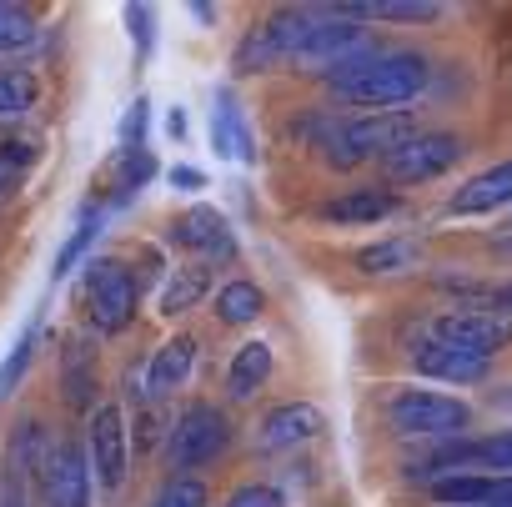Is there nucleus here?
Here are the masks:
<instances>
[{
  "label": "nucleus",
  "instance_id": "f257e3e1",
  "mask_svg": "<svg viewBox=\"0 0 512 507\" xmlns=\"http://www.w3.org/2000/svg\"><path fill=\"white\" fill-rule=\"evenodd\" d=\"M427 86V61L417 51H382L362 76H352L337 96L352 106H372V111H397L402 101H412Z\"/></svg>",
  "mask_w": 512,
  "mask_h": 507
},
{
  "label": "nucleus",
  "instance_id": "f03ea898",
  "mask_svg": "<svg viewBox=\"0 0 512 507\" xmlns=\"http://www.w3.org/2000/svg\"><path fill=\"white\" fill-rule=\"evenodd\" d=\"M387 422L402 437H462L472 427V407L462 397H442L427 387H402L387 402Z\"/></svg>",
  "mask_w": 512,
  "mask_h": 507
},
{
  "label": "nucleus",
  "instance_id": "7ed1b4c3",
  "mask_svg": "<svg viewBox=\"0 0 512 507\" xmlns=\"http://www.w3.org/2000/svg\"><path fill=\"white\" fill-rule=\"evenodd\" d=\"M226 447H231V422H226V412L211 407V402L181 407V417H176L171 432H166V452H171V467H176V472H196V467L216 462Z\"/></svg>",
  "mask_w": 512,
  "mask_h": 507
},
{
  "label": "nucleus",
  "instance_id": "20e7f679",
  "mask_svg": "<svg viewBox=\"0 0 512 507\" xmlns=\"http://www.w3.org/2000/svg\"><path fill=\"white\" fill-rule=\"evenodd\" d=\"M136 302H141V287L136 277L121 267V262H91V277H86V317L101 337H116L136 322Z\"/></svg>",
  "mask_w": 512,
  "mask_h": 507
},
{
  "label": "nucleus",
  "instance_id": "39448f33",
  "mask_svg": "<svg viewBox=\"0 0 512 507\" xmlns=\"http://www.w3.org/2000/svg\"><path fill=\"white\" fill-rule=\"evenodd\" d=\"M462 141L452 136V131H417L402 151H392L382 166H387V176L397 181V186H422V181H437V176H447L457 161H462Z\"/></svg>",
  "mask_w": 512,
  "mask_h": 507
},
{
  "label": "nucleus",
  "instance_id": "423d86ee",
  "mask_svg": "<svg viewBox=\"0 0 512 507\" xmlns=\"http://www.w3.org/2000/svg\"><path fill=\"white\" fill-rule=\"evenodd\" d=\"M86 457H91V472L106 492H116L126 482V467H131V432H126V412L116 402L96 407L91 422H86Z\"/></svg>",
  "mask_w": 512,
  "mask_h": 507
},
{
  "label": "nucleus",
  "instance_id": "0eeeda50",
  "mask_svg": "<svg viewBox=\"0 0 512 507\" xmlns=\"http://www.w3.org/2000/svg\"><path fill=\"white\" fill-rule=\"evenodd\" d=\"M46 507H91V457L76 437H51L46 472H41Z\"/></svg>",
  "mask_w": 512,
  "mask_h": 507
},
{
  "label": "nucleus",
  "instance_id": "6e6552de",
  "mask_svg": "<svg viewBox=\"0 0 512 507\" xmlns=\"http://www.w3.org/2000/svg\"><path fill=\"white\" fill-rule=\"evenodd\" d=\"M432 342H447V347H462L492 362L502 347H512V322L497 312H442L432 322Z\"/></svg>",
  "mask_w": 512,
  "mask_h": 507
},
{
  "label": "nucleus",
  "instance_id": "1a4fd4ad",
  "mask_svg": "<svg viewBox=\"0 0 512 507\" xmlns=\"http://www.w3.org/2000/svg\"><path fill=\"white\" fill-rule=\"evenodd\" d=\"M171 241L196 251L201 267L206 262H236V231L226 226V216L216 206H191L186 216L171 221Z\"/></svg>",
  "mask_w": 512,
  "mask_h": 507
},
{
  "label": "nucleus",
  "instance_id": "9d476101",
  "mask_svg": "<svg viewBox=\"0 0 512 507\" xmlns=\"http://www.w3.org/2000/svg\"><path fill=\"white\" fill-rule=\"evenodd\" d=\"M322 427H327L322 407H312V402H282V407H272V412L262 417V432H256V447H262V452L307 447V442H317V437H322Z\"/></svg>",
  "mask_w": 512,
  "mask_h": 507
},
{
  "label": "nucleus",
  "instance_id": "9b49d317",
  "mask_svg": "<svg viewBox=\"0 0 512 507\" xmlns=\"http://www.w3.org/2000/svg\"><path fill=\"white\" fill-rule=\"evenodd\" d=\"M412 367L422 377H437V382H452V387H467V382H482L492 372L487 357H472L462 347H447V342H422L412 347Z\"/></svg>",
  "mask_w": 512,
  "mask_h": 507
},
{
  "label": "nucleus",
  "instance_id": "f8f14e48",
  "mask_svg": "<svg viewBox=\"0 0 512 507\" xmlns=\"http://www.w3.org/2000/svg\"><path fill=\"white\" fill-rule=\"evenodd\" d=\"M497 206H512V161L477 171L472 181H462L447 196V216H482V211H497Z\"/></svg>",
  "mask_w": 512,
  "mask_h": 507
},
{
  "label": "nucleus",
  "instance_id": "ddd939ff",
  "mask_svg": "<svg viewBox=\"0 0 512 507\" xmlns=\"http://www.w3.org/2000/svg\"><path fill=\"white\" fill-rule=\"evenodd\" d=\"M61 387L71 412H96V347H86V337H66Z\"/></svg>",
  "mask_w": 512,
  "mask_h": 507
},
{
  "label": "nucleus",
  "instance_id": "4468645a",
  "mask_svg": "<svg viewBox=\"0 0 512 507\" xmlns=\"http://www.w3.org/2000/svg\"><path fill=\"white\" fill-rule=\"evenodd\" d=\"M392 211H397V191L357 186V191L327 201L317 216H322V221H337V226H372V221H382V216H392Z\"/></svg>",
  "mask_w": 512,
  "mask_h": 507
},
{
  "label": "nucleus",
  "instance_id": "2eb2a0df",
  "mask_svg": "<svg viewBox=\"0 0 512 507\" xmlns=\"http://www.w3.org/2000/svg\"><path fill=\"white\" fill-rule=\"evenodd\" d=\"M196 367V337H171L156 347L151 367H146V392L151 397H171Z\"/></svg>",
  "mask_w": 512,
  "mask_h": 507
},
{
  "label": "nucleus",
  "instance_id": "dca6fc26",
  "mask_svg": "<svg viewBox=\"0 0 512 507\" xmlns=\"http://www.w3.org/2000/svg\"><path fill=\"white\" fill-rule=\"evenodd\" d=\"M211 146H216V156H226V161H256L251 131H246L241 106H236L231 91H221L216 106H211Z\"/></svg>",
  "mask_w": 512,
  "mask_h": 507
},
{
  "label": "nucleus",
  "instance_id": "f3484780",
  "mask_svg": "<svg viewBox=\"0 0 512 507\" xmlns=\"http://www.w3.org/2000/svg\"><path fill=\"white\" fill-rule=\"evenodd\" d=\"M272 367H277V357H272V347H267V342H241V347H236V357H231V372H226L231 397H251L256 387H262V382L272 377Z\"/></svg>",
  "mask_w": 512,
  "mask_h": 507
},
{
  "label": "nucleus",
  "instance_id": "a211bd4d",
  "mask_svg": "<svg viewBox=\"0 0 512 507\" xmlns=\"http://www.w3.org/2000/svg\"><path fill=\"white\" fill-rule=\"evenodd\" d=\"M497 492V472H452L432 482V497L442 507H487Z\"/></svg>",
  "mask_w": 512,
  "mask_h": 507
},
{
  "label": "nucleus",
  "instance_id": "6ab92c4d",
  "mask_svg": "<svg viewBox=\"0 0 512 507\" xmlns=\"http://www.w3.org/2000/svg\"><path fill=\"white\" fill-rule=\"evenodd\" d=\"M417 257H422V241H412V236H387V241H377V246L362 251L357 267H362L367 277H397V272L417 267Z\"/></svg>",
  "mask_w": 512,
  "mask_h": 507
},
{
  "label": "nucleus",
  "instance_id": "aec40b11",
  "mask_svg": "<svg viewBox=\"0 0 512 507\" xmlns=\"http://www.w3.org/2000/svg\"><path fill=\"white\" fill-rule=\"evenodd\" d=\"M262 312H267V292L256 282H226L216 292V322H226V327H246Z\"/></svg>",
  "mask_w": 512,
  "mask_h": 507
},
{
  "label": "nucleus",
  "instance_id": "412c9836",
  "mask_svg": "<svg viewBox=\"0 0 512 507\" xmlns=\"http://www.w3.org/2000/svg\"><path fill=\"white\" fill-rule=\"evenodd\" d=\"M206 292H211V267H201V262L176 267V277H171V282H166V292H161V312H166V317L191 312Z\"/></svg>",
  "mask_w": 512,
  "mask_h": 507
},
{
  "label": "nucleus",
  "instance_id": "4be33fe9",
  "mask_svg": "<svg viewBox=\"0 0 512 507\" xmlns=\"http://www.w3.org/2000/svg\"><path fill=\"white\" fill-rule=\"evenodd\" d=\"M41 106V81L26 66H0V116H26Z\"/></svg>",
  "mask_w": 512,
  "mask_h": 507
},
{
  "label": "nucleus",
  "instance_id": "5701e85b",
  "mask_svg": "<svg viewBox=\"0 0 512 507\" xmlns=\"http://www.w3.org/2000/svg\"><path fill=\"white\" fill-rule=\"evenodd\" d=\"M357 21H437V0H372V6H352Z\"/></svg>",
  "mask_w": 512,
  "mask_h": 507
},
{
  "label": "nucleus",
  "instance_id": "b1692460",
  "mask_svg": "<svg viewBox=\"0 0 512 507\" xmlns=\"http://www.w3.org/2000/svg\"><path fill=\"white\" fill-rule=\"evenodd\" d=\"M36 41V16L26 6H6L0 0V56H16Z\"/></svg>",
  "mask_w": 512,
  "mask_h": 507
},
{
  "label": "nucleus",
  "instance_id": "393cba45",
  "mask_svg": "<svg viewBox=\"0 0 512 507\" xmlns=\"http://www.w3.org/2000/svg\"><path fill=\"white\" fill-rule=\"evenodd\" d=\"M462 467H502V472H512V432L482 437V442H462Z\"/></svg>",
  "mask_w": 512,
  "mask_h": 507
},
{
  "label": "nucleus",
  "instance_id": "a878e982",
  "mask_svg": "<svg viewBox=\"0 0 512 507\" xmlns=\"http://www.w3.org/2000/svg\"><path fill=\"white\" fill-rule=\"evenodd\" d=\"M96 231H101V226H96V216L86 211V216H81V226L71 231V241H66L61 251H56V267H51V282H66V277H71V267H76V262L86 257V246L96 241Z\"/></svg>",
  "mask_w": 512,
  "mask_h": 507
},
{
  "label": "nucleus",
  "instance_id": "bb28decb",
  "mask_svg": "<svg viewBox=\"0 0 512 507\" xmlns=\"http://www.w3.org/2000/svg\"><path fill=\"white\" fill-rule=\"evenodd\" d=\"M31 352H36V322L21 332V342H16V352L0 362V402H6L11 392H16V382L26 377V367H31Z\"/></svg>",
  "mask_w": 512,
  "mask_h": 507
},
{
  "label": "nucleus",
  "instance_id": "cd10ccee",
  "mask_svg": "<svg viewBox=\"0 0 512 507\" xmlns=\"http://www.w3.org/2000/svg\"><path fill=\"white\" fill-rule=\"evenodd\" d=\"M211 497H206V482H196V477H171L161 492H156V502L151 507H206Z\"/></svg>",
  "mask_w": 512,
  "mask_h": 507
},
{
  "label": "nucleus",
  "instance_id": "c85d7f7f",
  "mask_svg": "<svg viewBox=\"0 0 512 507\" xmlns=\"http://www.w3.org/2000/svg\"><path fill=\"white\" fill-rule=\"evenodd\" d=\"M146 116H151V101H146V96H136V101H131V111H126V121H121V151H126V156L146 151Z\"/></svg>",
  "mask_w": 512,
  "mask_h": 507
},
{
  "label": "nucleus",
  "instance_id": "c756f323",
  "mask_svg": "<svg viewBox=\"0 0 512 507\" xmlns=\"http://www.w3.org/2000/svg\"><path fill=\"white\" fill-rule=\"evenodd\" d=\"M156 166H151V156L146 151H136V156H126V166H121V176H116V201H131V191H141L146 186V176H151Z\"/></svg>",
  "mask_w": 512,
  "mask_h": 507
},
{
  "label": "nucleus",
  "instance_id": "7c9ffc66",
  "mask_svg": "<svg viewBox=\"0 0 512 507\" xmlns=\"http://www.w3.org/2000/svg\"><path fill=\"white\" fill-rule=\"evenodd\" d=\"M221 507H287V502H282V492L267 487V482H246V487H236Z\"/></svg>",
  "mask_w": 512,
  "mask_h": 507
},
{
  "label": "nucleus",
  "instance_id": "2f4dec72",
  "mask_svg": "<svg viewBox=\"0 0 512 507\" xmlns=\"http://www.w3.org/2000/svg\"><path fill=\"white\" fill-rule=\"evenodd\" d=\"M126 26H131L136 51L151 56V41H156V16H151V6H126Z\"/></svg>",
  "mask_w": 512,
  "mask_h": 507
},
{
  "label": "nucleus",
  "instance_id": "473e14b6",
  "mask_svg": "<svg viewBox=\"0 0 512 507\" xmlns=\"http://www.w3.org/2000/svg\"><path fill=\"white\" fill-rule=\"evenodd\" d=\"M36 156H41V146H36V141H16V136H6V141H0V161H6L16 176H21V171H26Z\"/></svg>",
  "mask_w": 512,
  "mask_h": 507
},
{
  "label": "nucleus",
  "instance_id": "72a5a7b5",
  "mask_svg": "<svg viewBox=\"0 0 512 507\" xmlns=\"http://www.w3.org/2000/svg\"><path fill=\"white\" fill-rule=\"evenodd\" d=\"M0 507H26V482L6 467L0 472Z\"/></svg>",
  "mask_w": 512,
  "mask_h": 507
},
{
  "label": "nucleus",
  "instance_id": "f704fd0d",
  "mask_svg": "<svg viewBox=\"0 0 512 507\" xmlns=\"http://www.w3.org/2000/svg\"><path fill=\"white\" fill-rule=\"evenodd\" d=\"M171 186H176V191H201L206 176H201L196 166H171Z\"/></svg>",
  "mask_w": 512,
  "mask_h": 507
},
{
  "label": "nucleus",
  "instance_id": "c9c22d12",
  "mask_svg": "<svg viewBox=\"0 0 512 507\" xmlns=\"http://www.w3.org/2000/svg\"><path fill=\"white\" fill-rule=\"evenodd\" d=\"M492 307H497V317H507V322H512V282L492 287Z\"/></svg>",
  "mask_w": 512,
  "mask_h": 507
},
{
  "label": "nucleus",
  "instance_id": "e433bc0d",
  "mask_svg": "<svg viewBox=\"0 0 512 507\" xmlns=\"http://www.w3.org/2000/svg\"><path fill=\"white\" fill-rule=\"evenodd\" d=\"M156 432H161V417L156 412H141V442H156Z\"/></svg>",
  "mask_w": 512,
  "mask_h": 507
},
{
  "label": "nucleus",
  "instance_id": "4c0bfd02",
  "mask_svg": "<svg viewBox=\"0 0 512 507\" xmlns=\"http://www.w3.org/2000/svg\"><path fill=\"white\" fill-rule=\"evenodd\" d=\"M166 131H171V136L181 141V136H186V116H181V111H171V121H166Z\"/></svg>",
  "mask_w": 512,
  "mask_h": 507
},
{
  "label": "nucleus",
  "instance_id": "58836bf2",
  "mask_svg": "<svg viewBox=\"0 0 512 507\" xmlns=\"http://www.w3.org/2000/svg\"><path fill=\"white\" fill-rule=\"evenodd\" d=\"M11 186H16V171H11V166H6V161H0V196H6V191H11Z\"/></svg>",
  "mask_w": 512,
  "mask_h": 507
},
{
  "label": "nucleus",
  "instance_id": "ea45409f",
  "mask_svg": "<svg viewBox=\"0 0 512 507\" xmlns=\"http://www.w3.org/2000/svg\"><path fill=\"white\" fill-rule=\"evenodd\" d=\"M492 407H512V387H502V392H492Z\"/></svg>",
  "mask_w": 512,
  "mask_h": 507
}]
</instances>
